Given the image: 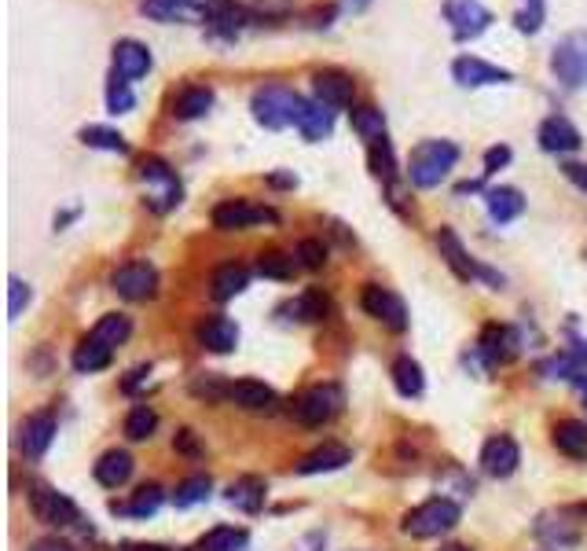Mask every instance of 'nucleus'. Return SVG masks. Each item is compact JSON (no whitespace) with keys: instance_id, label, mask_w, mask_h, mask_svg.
<instances>
[{"instance_id":"f704fd0d","label":"nucleus","mask_w":587,"mask_h":551,"mask_svg":"<svg viewBox=\"0 0 587 551\" xmlns=\"http://www.w3.org/2000/svg\"><path fill=\"white\" fill-rule=\"evenodd\" d=\"M77 141H82L85 147H92V152H107V155H129L133 152L129 141H125L118 129H111V125H82V129H77Z\"/></svg>"},{"instance_id":"412c9836","label":"nucleus","mask_w":587,"mask_h":551,"mask_svg":"<svg viewBox=\"0 0 587 551\" xmlns=\"http://www.w3.org/2000/svg\"><path fill=\"white\" fill-rule=\"evenodd\" d=\"M213 103H217L213 85H184L177 96L169 100V114L177 122H199L213 111Z\"/></svg>"},{"instance_id":"79ce46f5","label":"nucleus","mask_w":587,"mask_h":551,"mask_svg":"<svg viewBox=\"0 0 587 551\" xmlns=\"http://www.w3.org/2000/svg\"><path fill=\"white\" fill-rule=\"evenodd\" d=\"M103 100H107V111L118 118V114H129L136 107V92H133V82H125L122 74H114L107 77V92H103Z\"/></svg>"},{"instance_id":"2f4dec72","label":"nucleus","mask_w":587,"mask_h":551,"mask_svg":"<svg viewBox=\"0 0 587 551\" xmlns=\"http://www.w3.org/2000/svg\"><path fill=\"white\" fill-rule=\"evenodd\" d=\"M163 503H166V492H163V486H155V481H151V486L136 489L133 500H125V503L114 500L111 511L114 514H125V519H151V514L163 508Z\"/></svg>"},{"instance_id":"e433bc0d","label":"nucleus","mask_w":587,"mask_h":551,"mask_svg":"<svg viewBox=\"0 0 587 551\" xmlns=\"http://www.w3.org/2000/svg\"><path fill=\"white\" fill-rule=\"evenodd\" d=\"M111 357H114V350L88 335V339L77 342V350H74V372L77 375H96L111 364Z\"/></svg>"},{"instance_id":"f03ea898","label":"nucleus","mask_w":587,"mask_h":551,"mask_svg":"<svg viewBox=\"0 0 587 551\" xmlns=\"http://www.w3.org/2000/svg\"><path fill=\"white\" fill-rule=\"evenodd\" d=\"M136 180L144 184V206L158 217L172 214L184 202V184L177 177V169H172L166 158L144 155L140 163H136Z\"/></svg>"},{"instance_id":"e2e57ef3","label":"nucleus","mask_w":587,"mask_h":551,"mask_svg":"<svg viewBox=\"0 0 587 551\" xmlns=\"http://www.w3.org/2000/svg\"><path fill=\"white\" fill-rule=\"evenodd\" d=\"M580 386H584V397H587V375L580 378Z\"/></svg>"},{"instance_id":"a19ab883","label":"nucleus","mask_w":587,"mask_h":551,"mask_svg":"<svg viewBox=\"0 0 587 551\" xmlns=\"http://www.w3.org/2000/svg\"><path fill=\"white\" fill-rule=\"evenodd\" d=\"M302 269L297 266L294 254H286V250H261L258 254V272L264 280H294V272Z\"/></svg>"},{"instance_id":"c03bdc74","label":"nucleus","mask_w":587,"mask_h":551,"mask_svg":"<svg viewBox=\"0 0 587 551\" xmlns=\"http://www.w3.org/2000/svg\"><path fill=\"white\" fill-rule=\"evenodd\" d=\"M210 492H213V481L206 475H195V478L180 481L177 492H172V503H177V508H195V503L210 500Z\"/></svg>"},{"instance_id":"4468645a","label":"nucleus","mask_w":587,"mask_h":551,"mask_svg":"<svg viewBox=\"0 0 587 551\" xmlns=\"http://www.w3.org/2000/svg\"><path fill=\"white\" fill-rule=\"evenodd\" d=\"M452 82L459 89H489V85H511L514 82V71H506V66H496L489 60H481V55H455L452 60Z\"/></svg>"},{"instance_id":"7ed1b4c3","label":"nucleus","mask_w":587,"mask_h":551,"mask_svg":"<svg viewBox=\"0 0 587 551\" xmlns=\"http://www.w3.org/2000/svg\"><path fill=\"white\" fill-rule=\"evenodd\" d=\"M27 500H30V511L33 519L44 522V526H55V530H82L92 533V526H85V514L82 508L63 497V492H55L52 486H44V481H33L27 489Z\"/></svg>"},{"instance_id":"ea45409f","label":"nucleus","mask_w":587,"mask_h":551,"mask_svg":"<svg viewBox=\"0 0 587 551\" xmlns=\"http://www.w3.org/2000/svg\"><path fill=\"white\" fill-rule=\"evenodd\" d=\"M394 386L400 397H419L426 389V375H422V364L411 361V357H397L394 361Z\"/></svg>"},{"instance_id":"2eb2a0df","label":"nucleus","mask_w":587,"mask_h":551,"mask_svg":"<svg viewBox=\"0 0 587 551\" xmlns=\"http://www.w3.org/2000/svg\"><path fill=\"white\" fill-rule=\"evenodd\" d=\"M356 96V77L342 66H324L313 74V100L324 103L327 111H349Z\"/></svg>"},{"instance_id":"423d86ee","label":"nucleus","mask_w":587,"mask_h":551,"mask_svg":"<svg viewBox=\"0 0 587 551\" xmlns=\"http://www.w3.org/2000/svg\"><path fill=\"white\" fill-rule=\"evenodd\" d=\"M297 92L291 85H261L258 92L250 96V111H253V122L264 125V129L280 133L286 125H294V107H297Z\"/></svg>"},{"instance_id":"20e7f679","label":"nucleus","mask_w":587,"mask_h":551,"mask_svg":"<svg viewBox=\"0 0 587 551\" xmlns=\"http://www.w3.org/2000/svg\"><path fill=\"white\" fill-rule=\"evenodd\" d=\"M459 519H463V508H459L455 500L433 497V500L419 503V508H411L405 514V522H400V530H405L408 537H416V541H430V537L452 533Z\"/></svg>"},{"instance_id":"3c124183","label":"nucleus","mask_w":587,"mask_h":551,"mask_svg":"<svg viewBox=\"0 0 587 551\" xmlns=\"http://www.w3.org/2000/svg\"><path fill=\"white\" fill-rule=\"evenodd\" d=\"M511 158H514V152H511V147H506V144L489 147V152H485V177L500 174L503 166H511Z\"/></svg>"},{"instance_id":"1a4fd4ad","label":"nucleus","mask_w":587,"mask_h":551,"mask_svg":"<svg viewBox=\"0 0 587 551\" xmlns=\"http://www.w3.org/2000/svg\"><path fill=\"white\" fill-rule=\"evenodd\" d=\"M441 15H444V22H448V30H452V41H455V44L478 41L481 33H489V27L496 22L492 8H485L481 0H444V4H441Z\"/></svg>"},{"instance_id":"5fc2aeb1","label":"nucleus","mask_w":587,"mask_h":551,"mask_svg":"<svg viewBox=\"0 0 587 551\" xmlns=\"http://www.w3.org/2000/svg\"><path fill=\"white\" fill-rule=\"evenodd\" d=\"M172 449L177 453H188V456H199L202 449H199V441H195V430H177V438H172Z\"/></svg>"},{"instance_id":"72a5a7b5","label":"nucleus","mask_w":587,"mask_h":551,"mask_svg":"<svg viewBox=\"0 0 587 551\" xmlns=\"http://www.w3.org/2000/svg\"><path fill=\"white\" fill-rule=\"evenodd\" d=\"M250 287V269L239 266V261H228V266H221L213 272L210 280V294L217 298V302H232L235 294H243Z\"/></svg>"},{"instance_id":"0eeeda50","label":"nucleus","mask_w":587,"mask_h":551,"mask_svg":"<svg viewBox=\"0 0 587 551\" xmlns=\"http://www.w3.org/2000/svg\"><path fill=\"white\" fill-rule=\"evenodd\" d=\"M437 247H441V258L448 261V269H452L463 283L481 280V283H489V287H503V276L492 272L489 266H481V261L463 247V239H459L455 228H448V225L437 228Z\"/></svg>"},{"instance_id":"5701e85b","label":"nucleus","mask_w":587,"mask_h":551,"mask_svg":"<svg viewBox=\"0 0 587 551\" xmlns=\"http://www.w3.org/2000/svg\"><path fill=\"white\" fill-rule=\"evenodd\" d=\"M536 537L547 548H573L580 541V522L569 511H547L536 519Z\"/></svg>"},{"instance_id":"680f3d73","label":"nucleus","mask_w":587,"mask_h":551,"mask_svg":"<svg viewBox=\"0 0 587 551\" xmlns=\"http://www.w3.org/2000/svg\"><path fill=\"white\" fill-rule=\"evenodd\" d=\"M441 551H474V548H467V544H444Z\"/></svg>"},{"instance_id":"49530a36","label":"nucleus","mask_w":587,"mask_h":551,"mask_svg":"<svg viewBox=\"0 0 587 551\" xmlns=\"http://www.w3.org/2000/svg\"><path fill=\"white\" fill-rule=\"evenodd\" d=\"M291 313L294 320H302V324H316V320L327 316V298L319 291H305L291 302Z\"/></svg>"},{"instance_id":"a211bd4d","label":"nucleus","mask_w":587,"mask_h":551,"mask_svg":"<svg viewBox=\"0 0 587 551\" xmlns=\"http://www.w3.org/2000/svg\"><path fill=\"white\" fill-rule=\"evenodd\" d=\"M367 169L375 174V180H382V188L389 191V202H400V166L389 133L367 144Z\"/></svg>"},{"instance_id":"052dcab7","label":"nucleus","mask_w":587,"mask_h":551,"mask_svg":"<svg viewBox=\"0 0 587 551\" xmlns=\"http://www.w3.org/2000/svg\"><path fill=\"white\" fill-rule=\"evenodd\" d=\"M345 4H349L353 11H360V8H367V4H371V0H345Z\"/></svg>"},{"instance_id":"9d476101","label":"nucleus","mask_w":587,"mask_h":551,"mask_svg":"<svg viewBox=\"0 0 587 551\" xmlns=\"http://www.w3.org/2000/svg\"><path fill=\"white\" fill-rule=\"evenodd\" d=\"M210 221L221 232H247V228H258V225H280V214L272 206H258L250 199H224L213 206Z\"/></svg>"},{"instance_id":"bf43d9fd","label":"nucleus","mask_w":587,"mask_h":551,"mask_svg":"<svg viewBox=\"0 0 587 551\" xmlns=\"http://www.w3.org/2000/svg\"><path fill=\"white\" fill-rule=\"evenodd\" d=\"M474 191H485V180H463L455 188V195H474Z\"/></svg>"},{"instance_id":"4be33fe9","label":"nucleus","mask_w":587,"mask_h":551,"mask_svg":"<svg viewBox=\"0 0 587 551\" xmlns=\"http://www.w3.org/2000/svg\"><path fill=\"white\" fill-rule=\"evenodd\" d=\"M517 335H514V328H506V324H485V331H481V339H478V353L485 357V364H511L517 357Z\"/></svg>"},{"instance_id":"f3484780","label":"nucleus","mask_w":587,"mask_h":551,"mask_svg":"<svg viewBox=\"0 0 587 551\" xmlns=\"http://www.w3.org/2000/svg\"><path fill=\"white\" fill-rule=\"evenodd\" d=\"M536 141H539V147H544L547 155L566 158L573 152H580L584 136H580L577 125L566 118V114H547V118L539 122V129H536Z\"/></svg>"},{"instance_id":"ddd939ff","label":"nucleus","mask_w":587,"mask_h":551,"mask_svg":"<svg viewBox=\"0 0 587 551\" xmlns=\"http://www.w3.org/2000/svg\"><path fill=\"white\" fill-rule=\"evenodd\" d=\"M111 287L125 302H151L158 294V269L151 261H125L122 269H114Z\"/></svg>"},{"instance_id":"aec40b11","label":"nucleus","mask_w":587,"mask_h":551,"mask_svg":"<svg viewBox=\"0 0 587 551\" xmlns=\"http://www.w3.org/2000/svg\"><path fill=\"white\" fill-rule=\"evenodd\" d=\"M517 464H522V449H517V441L511 434H496V438H489L485 449H481V470H485L489 478H511Z\"/></svg>"},{"instance_id":"864d4df0","label":"nucleus","mask_w":587,"mask_h":551,"mask_svg":"<svg viewBox=\"0 0 587 551\" xmlns=\"http://www.w3.org/2000/svg\"><path fill=\"white\" fill-rule=\"evenodd\" d=\"M562 177L577 184L580 191H587V163H562Z\"/></svg>"},{"instance_id":"4c0bfd02","label":"nucleus","mask_w":587,"mask_h":551,"mask_svg":"<svg viewBox=\"0 0 587 551\" xmlns=\"http://www.w3.org/2000/svg\"><path fill=\"white\" fill-rule=\"evenodd\" d=\"M195 551H250V533L243 526H217L195 544Z\"/></svg>"},{"instance_id":"c9c22d12","label":"nucleus","mask_w":587,"mask_h":551,"mask_svg":"<svg viewBox=\"0 0 587 551\" xmlns=\"http://www.w3.org/2000/svg\"><path fill=\"white\" fill-rule=\"evenodd\" d=\"M349 125L353 133L360 136V141H378V136H386V111L375 107V103H353L349 111Z\"/></svg>"},{"instance_id":"58836bf2","label":"nucleus","mask_w":587,"mask_h":551,"mask_svg":"<svg viewBox=\"0 0 587 551\" xmlns=\"http://www.w3.org/2000/svg\"><path fill=\"white\" fill-rule=\"evenodd\" d=\"M88 335L96 339V342H103V346L114 350V346H122V342L133 335V320L125 316V313H107V316L96 320V328H92Z\"/></svg>"},{"instance_id":"bb28decb","label":"nucleus","mask_w":587,"mask_h":551,"mask_svg":"<svg viewBox=\"0 0 587 551\" xmlns=\"http://www.w3.org/2000/svg\"><path fill=\"white\" fill-rule=\"evenodd\" d=\"M228 401L239 405L243 412H272L280 405L272 386L258 383V378H239V383H228Z\"/></svg>"},{"instance_id":"f257e3e1","label":"nucleus","mask_w":587,"mask_h":551,"mask_svg":"<svg viewBox=\"0 0 587 551\" xmlns=\"http://www.w3.org/2000/svg\"><path fill=\"white\" fill-rule=\"evenodd\" d=\"M459 163V144L441 141V136H430V141H419L408 155V180L411 188L430 191L441 180H448V174Z\"/></svg>"},{"instance_id":"7c9ffc66","label":"nucleus","mask_w":587,"mask_h":551,"mask_svg":"<svg viewBox=\"0 0 587 551\" xmlns=\"http://www.w3.org/2000/svg\"><path fill=\"white\" fill-rule=\"evenodd\" d=\"M210 4V0H140V11L151 22H184V19H191L195 11L202 15V8Z\"/></svg>"},{"instance_id":"13d9d810","label":"nucleus","mask_w":587,"mask_h":551,"mask_svg":"<svg viewBox=\"0 0 587 551\" xmlns=\"http://www.w3.org/2000/svg\"><path fill=\"white\" fill-rule=\"evenodd\" d=\"M122 551H180V548H166V544H144V541H129V544H122Z\"/></svg>"},{"instance_id":"a18cd8bd","label":"nucleus","mask_w":587,"mask_h":551,"mask_svg":"<svg viewBox=\"0 0 587 551\" xmlns=\"http://www.w3.org/2000/svg\"><path fill=\"white\" fill-rule=\"evenodd\" d=\"M544 22H547V0H522V8H517V15H514V27L517 33H539L544 30Z\"/></svg>"},{"instance_id":"6ab92c4d","label":"nucleus","mask_w":587,"mask_h":551,"mask_svg":"<svg viewBox=\"0 0 587 551\" xmlns=\"http://www.w3.org/2000/svg\"><path fill=\"white\" fill-rule=\"evenodd\" d=\"M294 129L302 133L308 144L327 141V136L335 133V111H327L319 100L302 96V100H297V107H294Z\"/></svg>"},{"instance_id":"de8ad7c7","label":"nucleus","mask_w":587,"mask_h":551,"mask_svg":"<svg viewBox=\"0 0 587 551\" xmlns=\"http://www.w3.org/2000/svg\"><path fill=\"white\" fill-rule=\"evenodd\" d=\"M297 11V0H250L253 22H283Z\"/></svg>"},{"instance_id":"09e8293b","label":"nucleus","mask_w":587,"mask_h":551,"mask_svg":"<svg viewBox=\"0 0 587 551\" xmlns=\"http://www.w3.org/2000/svg\"><path fill=\"white\" fill-rule=\"evenodd\" d=\"M294 258H297V266L308 269V272H319L327 266V243L324 239H302L294 250Z\"/></svg>"},{"instance_id":"a878e982","label":"nucleus","mask_w":587,"mask_h":551,"mask_svg":"<svg viewBox=\"0 0 587 551\" xmlns=\"http://www.w3.org/2000/svg\"><path fill=\"white\" fill-rule=\"evenodd\" d=\"M485 210L492 217V225H511L525 214V195L511 188V184H496V188H485Z\"/></svg>"},{"instance_id":"b1692460","label":"nucleus","mask_w":587,"mask_h":551,"mask_svg":"<svg viewBox=\"0 0 587 551\" xmlns=\"http://www.w3.org/2000/svg\"><path fill=\"white\" fill-rule=\"evenodd\" d=\"M55 416L52 412H33V416L22 423V456L27 459H41L52 449L55 441Z\"/></svg>"},{"instance_id":"c756f323","label":"nucleus","mask_w":587,"mask_h":551,"mask_svg":"<svg viewBox=\"0 0 587 551\" xmlns=\"http://www.w3.org/2000/svg\"><path fill=\"white\" fill-rule=\"evenodd\" d=\"M133 470H136V464H133L129 453H125V449H111V453H103L96 459L92 475H96V481H99L103 489H122L125 481L133 478Z\"/></svg>"},{"instance_id":"6e6552de","label":"nucleus","mask_w":587,"mask_h":551,"mask_svg":"<svg viewBox=\"0 0 587 551\" xmlns=\"http://www.w3.org/2000/svg\"><path fill=\"white\" fill-rule=\"evenodd\" d=\"M342 408H345L342 386L324 383V386H308L305 394H297L291 405V416L302 423V427H324V423L335 419Z\"/></svg>"},{"instance_id":"39448f33","label":"nucleus","mask_w":587,"mask_h":551,"mask_svg":"<svg viewBox=\"0 0 587 551\" xmlns=\"http://www.w3.org/2000/svg\"><path fill=\"white\" fill-rule=\"evenodd\" d=\"M551 74L562 89H587V30H573L551 49Z\"/></svg>"},{"instance_id":"4d7b16f0","label":"nucleus","mask_w":587,"mask_h":551,"mask_svg":"<svg viewBox=\"0 0 587 551\" xmlns=\"http://www.w3.org/2000/svg\"><path fill=\"white\" fill-rule=\"evenodd\" d=\"M264 184H269V188H286V191H291V188H297V177L294 174H269V177H264Z\"/></svg>"},{"instance_id":"8fccbe9b","label":"nucleus","mask_w":587,"mask_h":551,"mask_svg":"<svg viewBox=\"0 0 587 551\" xmlns=\"http://www.w3.org/2000/svg\"><path fill=\"white\" fill-rule=\"evenodd\" d=\"M30 298H33L30 283H22L19 276H11V280H8V316H11V320H19V316H22V309L30 305Z\"/></svg>"},{"instance_id":"c85d7f7f","label":"nucleus","mask_w":587,"mask_h":551,"mask_svg":"<svg viewBox=\"0 0 587 551\" xmlns=\"http://www.w3.org/2000/svg\"><path fill=\"white\" fill-rule=\"evenodd\" d=\"M228 503H232L235 511H243V514H258L264 508V500H269V486H264V478L258 475H243V478H235L232 486H228Z\"/></svg>"},{"instance_id":"dca6fc26","label":"nucleus","mask_w":587,"mask_h":551,"mask_svg":"<svg viewBox=\"0 0 587 551\" xmlns=\"http://www.w3.org/2000/svg\"><path fill=\"white\" fill-rule=\"evenodd\" d=\"M111 71L122 74L125 82H140V77L155 71V55L144 41L122 38V41H114V49H111Z\"/></svg>"},{"instance_id":"cd10ccee","label":"nucleus","mask_w":587,"mask_h":551,"mask_svg":"<svg viewBox=\"0 0 587 551\" xmlns=\"http://www.w3.org/2000/svg\"><path fill=\"white\" fill-rule=\"evenodd\" d=\"M195 335H199V346L210 353H232L239 346V324L228 316H206Z\"/></svg>"},{"instance_id":"37998d69","label":"nucleus","mask_w":587,"mask_h":551,"mask_svg":"<svg viewBox=\"0 0 587 551\" xmlns=\"http://www.w3.org/2000/svg\"><path fill=\"white\" fill-rule=\"evenodd\" d=\"M158 427V412L151 405H136L129 416H125V438L129 441H147Z\"/></svg>"},{"instance_id":"393cba45","label":"nucleus","mask_w":587,"mask_h":551,"mask_svg":"<svg viewBox=\"0 0 587 551\" xmlns=\"http://www.w3.org/2000/svg\"><path fill=\"white\" fill-rule=\"evenodd\" d=\"M345 464H353V449H345V445L338 441H327V445H319V449H313L308 456L297 459V475H305V478H313V475H331V470H342Z\"/></svg>"},{"instance_id":"9b49d317","label":"nucleus","mask_w":587,"mask_h":551,"mask_svg":"<svg viewBox=\"0 0 587 551\" xmlns=\"http://www.w3.org/2000/svg\"><path fill=\"white\" fill-rule=\"evenodd\" d=\"M250 22L253 15H250V4H243V0H210V4L202 8V27L213 41L232 44Z\"/></svg>"},{"instance_id":"473e14b6","label":"nucleus","mask_w":587,"mask_h":551,"mask_svg":"<svg viewBox=\"0 0 587 551\" xmlns=\"http://www.w3.org/2000/svg\"><path fill=\"white\" fill-rule=\"evenodd\" d=\"M551 441L555 449L569 459H587V423L580 419H558L555 430H551Z\"/></svg>"},{"instance_id":"f8f14e48","label":"nucleus","mask_w":587,"mask_h":551,"mask_svg":"<svg viewBox=\"0 0 587 551\" xmlns=\"http://www.w3.org/2000/svg\"><path fill=\"white\" fill-rule=\"evenodd\" d=\"M360 305H364L367 316H375L378 324L389 328V331H397V335H400V331H408V305H405V298H400L397 291H389V287L364 283Z\"/></svg>"},{"instance_id":"0e129e2a","label":"nucleus","mask_w":587,"mask_h":551,"mask_svg":"<svg viewBox=\"0 0 587 551\" xmlns=\"http://www.w3.org/2000/svg\"><path fill=\"white\" fill-rule=\"evenodd\" d=\"M584 514H587V508H584Z\"/></svg>"},{"instance_id":"603ef678","label":"nucleus","mask_w":587,"mask_h":551,"mask_svg":"<svg viewBox=\"0 0 587 551\" xmlns=\"http://www.w3.org/2000/svg\"><path fill=\"white\" fill-rule=\"evenodd\" d=\"M191 389H195V394H199V397H210V401L228 397V386H224V383H217L213 375H210V378H199V383H195Z\"/></svg>"},{"instance_id":"6e6d98bb","label":"nucleus","mask_w":587,"mask_h":551,"mask_svg":"<svg viewBox=\"0 0 587 551\" xmlns=\"http://www.w3.org/2000/svg\"><path fill=\"white\" fill-rule=\"evenodd\" d=\"M27 551H74V544L63 541V537H41V541H33Z\"/></svg>"}]
</instances>
